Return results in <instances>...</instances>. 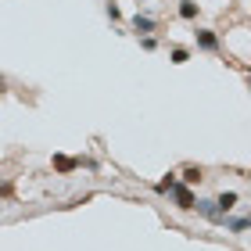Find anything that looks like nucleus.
Returning <instances> with one entry per match:
<instances>
[{
  "mask_svg": "<svg viewBox=\"0 0 251 251\" xmlns=\"http://www.w3.org/2000/svg\"><path fill=\"white\" fill-rule=\"evenodd\" d=\"M169 61H173V65H187L190 61V50L187 47H173V50H169Z\"/></svg>",
  "mask_w": 251,
  "mask_h": 251,
  "instance_id": "9b49d317",
  "label": "nucleus"
},
{
  "mask_svg": "<svg viewBox=\"0 0 251 251\" xmlns=\"http://www.w3.org/2000/svg\"><path fill=\"white\" fill-rule=\"evenodd\" d=\"M129 25L136 29V36H154V29H158V22L151 18V15H144V11H136L133 15V22Z\"/></svg>",
  "mask_w": 251,
  "mask_h": 251,
  "instance_id": "20e7f679",
  "label": "nucleus"
},
{
  "mask_svg": "<svg viewBox=\"0 0 251 251\" xmlns=\"http://www.w3.org/2000/svg\"><path fill=\"white\" fill-rule=\"evenodd\" d=\"M194 212L204 215V219L215 223V226H223V219H219V215H215V208H212V198H198V201H194Z\"/></svg>",
  "mask_w": 251,
  "mask_h": 251,
  "instance_id": "0eeeda50",
  "label": "nucleus"
},
{
  "mask_svg": "<svg viewBox=\"0 0 251 251\" xmlns=\"http://www.w3.org/2000/svg\"><path fill=\"white\" fill-rule=\"evenodd\" d=\"M198 11H201L198 0H179V4H176V15L183 22H198Z\"/></svg>",
  "mask_w": 251,
  "mask_h": 251,
  "instance_id": "6e6552de",
  "label": "nucleus"
},
{
  "mask_svg": "<svg viewBox=\"0 0 251 251\" xmlns=\"http://www.w3.org/2000/svg\"><path fill=\"white\" fill-rule=\"evenodd\" d=\"M237 201H241V194H237V190H223L219 198H212V208H215V215H219V219H226V215L237 208Z\"/></svg>",
  "mask_w": 251,
  "mask_h": 251,
  "instance_id": "7ed1b4c3",
  "label": "nucleus"
},
{
  "mask_svg": "<svg viewBox=\"0 0 251 251\" xmlns=\"http://www.w3.org/2000/svg\"><path fill=\"white\" fill-rule=\"evenodd\" d=\"M176 176H179V183H183V187L194 190V187H198L201 179H204V169H201V165H187L183 173H176Z\"/></svg>",
  "mask_w": 251,
  "mask_h": 251,
  "instance_id": "423d86ee",
  "label": "nucleus"
},
{
  "mask_svg": "<svg viewBox=\"0 0 251 251\" xmlns=\"http://www.w3.org/2000/svg\"><path fill=\"white\" fill-rule=\"evenodd\" d=\"M176 183H179V176H176V173H165V176L154 183V190H158V194H169V190H173Z\"/></svg>",
  "mask_w": 251,
  "mask_h": 251,
  "instance_id": "9d476101",
  "label": "nucleus"
},
{
  "mask_svg": "<svg viewBox=\"0 0 251 251\" xmlns=\"http://www.w3.org/2000/svg\"><path fill=\"white\" fill-rule=\"evenodd\" d=\"M0 94H7V79L4 75H0Z\"/></svg>",
  "mask_w": 251,
  "mask_h": 251,
  "instance_id": "4468645a",
  "label": "nucleus"
},
{
  "mask_svg": "<svg viewBox=\"0 0 251 251\" xmlns=\"http://www.w3.org/2000/svg\"><path fill=\"white\" fill-rule=\"evenodd\" d=\"M140 47L151 54V50H158V36H140Z\"/></svg>",
  "mask_w": 251,
  "mask_h": 251,
  "instance_id": "ddd939ff",
  "label": "nucleus"
},
{
  "mask_svg": "<svg viewBox=\"0 0 251 251\" xmlns=\"http://www.w3.org/2000/svg\"><path fill=\"white\" fill-rule=\"evenodd\" d=\"M194 40H198V50H204V54H223V40L215 29H198Z\"/></svg>",
  "mask_w": 251,
  "mask_h": 251,
  "instance_id": "f257e3e1",
  "label": "nucleus"
},
{
  "mask_svg": "<svg viewBox=\"0 0 251 251\" xmlns=\"http://www.w3.org/2000/svg\"><path fill=\"white\" fill-rule=\"evenodd\" d=\"M50 165H54V173L72 176L75 169H79V158H72V154H54V158H50Z\"/></svg>",
  "mask_w": 251,
  "mask_h": 251,
  "instance_id": "39448f33",
  "label": "nucleus"
},
{
  "mask_svg": "<svg viewBox=\"0 0 251 251\" xmlns=\"http://www.w3.org/2000/svg\"><path fill=\"white\" fill-rule=\"evenodd\" d=\"M223 226H226V230H230V233H248V219H244V215H226V219H223Z\"/></svg>",
  "mask_w": 251,
  "mask_h": 251,
  "instance_id": "1a4fd4ad",
  "label": "nucleus"
},
{
  "mask_svg": "<svg viewBox=\"0 0 251 251\" xmlns=\"http://www.w3.org/2000/svg\"><path fill=\"white\" fill-rule=\"evenodd\" d=\"M169 198H173V204L179 212H194V201H198V194H194L190 187H183V183H176L173 190H169Z\"/></svg>",
  "mask_w": 251,
  "mask_h": 251,
  "instance_id": "f03ea898",
  "label": "nucleus"
},
{
  "mask_svg": "<svg viewBox=\"0 0 251 251\" xmlns=\"http://www.w3.org/2000/svg\"><path fill=\"white\" fill-rule=\"evenodd\" d=\"M104 15H108L111 22H122V11H119V4H115V0H108V4H104Z\"/></svg>",
  "mask_w": 251,
  "mask_h": 251,
  "instance_id": "f8f14e48",
  "label": "nucleus"
}]
</instances>
